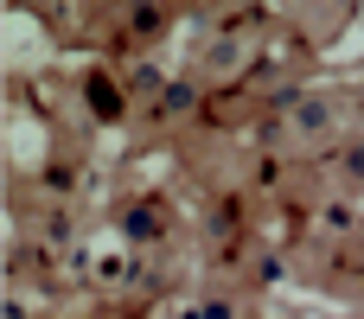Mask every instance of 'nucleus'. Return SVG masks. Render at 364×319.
Here are the masks:
<instances>
[{"label":"nucleus","mask_w":364,"mask_h":319,"mask_svg":"<svg viewBox=\"0 0 364 319\" xmlns=\"http://www.w3.org/2000/svg\"><path fill=\"white\" fill-rule=\"evenodd\" d=\"M346 166H352V173L364 179V147H352V153H346Z\"/></svg>","instance_id":"obj_1"},{"label":"nucleus","mask_w":364,"mask_h":319,"mask_svg":"<svg viewBox=\"0 0 364 319\" xmlns=\"http://www.w3.org/2000/svg\"><path fill=\"white\" fill-rule=\"evenodd\" d=\"M198 319H237V313H230V307L218 301V307H205V313H198Z\"/></svg>","instance_id":"obj_2"}]
</instances>
